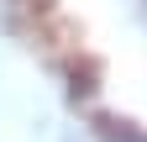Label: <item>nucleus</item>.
Masks as SVG:
<instances>
[{
    "instance_id": "f257e3e1",
    "label": "nucleus",
    "mask_w": 147,
    "mask_h": 142,
    "mask_svg": "<svg viewBox=\"0 0 147 142\" xmlns=\"http://www.w3.org/2000/svg\"><path fill=\"white\" fill-rule=\"evenodd\" d=\"M26 5H32V0H0V16H21Z\"/></svg>"
},
{
    "instance_id": "f03ea898",
    "label": "nucleus",
    "mask_w": 147,
    "mask_h": 142,
    "mask_svg": "<svg viewBox=\"0 0 147 142\" xmlns=\"http://www.w3.org/2000/svg\"><path fill=\"white\" fill-rule=\"evenodd\" d=\"M131 5H137V16H142V21H147V0H131Z\"/></svg>"
}]
</instances>
